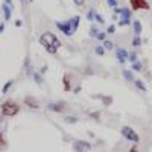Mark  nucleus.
Segmentation results:
<instances>
[{"instance_id":"473e14b6","label":"nucleus","mask_w":152,"mask_h":152,"mask_svg":"<svg viewBox=\"0 0 152 152\" xmlns=\"http://www.w3.org/2000/svg\"><path fill=\"white\" fill-rule=\"evenodd\" d=\"M3 28H5V26H3V24H0V32H2V31H3Z\"/></svg>"},{"instance_id":"39448f33","label":"nucleus","mask_w":152,"mask_h":152,"mask_svg":"<svg viewBox=\"0 0 152 152\" xmlns=\"http://www.w3.org/2000/svg\"><path fill=\"white\" fill-rule=\"evenodd\" d=\"M122 135L126 138V140H129V142H134V143L140 142V137H138V134L131 128V126H123L122 128Z\"/></svg>"},{"instance_id":"f257e3e1","label":"nucleus","mask_w":152,"mask_h":152,"mask_svg":"<svg viewBox=\"0 0 152 152\" xmlns=\"http://www.w3.org/2000/svg\"><path fill=\"white\" fill-rule=\"evenodd\" d=\"M40 43H41V46L47 50V52L52 53V55H55L58 52V49L61 47V41L58 40V37L53 32H44L40 37Z\"/></svg>"},{"instance_id":"2eb2a0df","label":"nucleus","mask_w":152,"mask_h":152,"mask_svg":"<svg viewBox=\"0 0 152 152\" xmlns=\"http://www.w3.org/2000/svg\"><path fill=\"white\" fill-rule=\"evenodd\" d=\"M132 69L137 70V72H142V70H143V64H142V62H134V64H132Z\"/></svg>"},{"instance_id":"f8f14e48","label":"nucleus","mask_w":152,"mask_h":152,"mask_svg":"<svg viewBox=\"0 0 152 152\" xmlns=\"http://www.w3.org/2000/svg\"><path fill=\"white\" fill-rule=\"evenodd\" d=\"M142 31H143L142 23H140V21H134V32H135V35L138 37V35L142 34Z\"/></svg>"},{"instance_id":"a878e982","label":"nucleus","mask_w":152,"mask_h":152,"mask_svg":"<svg viewBox=\"0 0 152 152\" xmlns=\"http://www.w3.org/2000/svg\"><path fill=\"white\" fill-rule=\"evenodd\" d=\"M5 145V140H3V135H2V132H0V146H3Z\"/></svg>"},{"instance_id":"7ed1b4c3","label":"nucleus","mask_w":152,"mask_h":152,"mask_svg":"<svg viewBox=\"0 0 152 152\" xmlns=\"http://www.w3.org/2000/svg\"><path fill=\"white\" fill-rule=\"evenodd\" d=\"M0 111H2V114L6 116V117H14L15 114H18V111H20V105L15 102V100L8 99V100H5V102L0 105Z\"/></svg>"},{"instance_id":"a211bd4d","label":"nucleus","mask_w":152,"mask_h":152,"mask_svg":"<svg viewBox=\"0 0 152 152\" xmlns=\"http://www.w3.org/2000/svg\"><path fill=\"white\" fill-rule=\"evenodd\" d=\"M96 38H97V40H100V41H104L105 40V32H97L96 34Z\"/></svg>"},{"instance_id":"dca6fc26","label":"nucleus","mask_w":152,"mask_h":152,"mask_svg":"<svg viewBox=\"0 0 152 152\" xmlns=\"http://www.w3.org/2000/svg\"><path fill=\"white\" fill-rule=\"evenodd\" d=\"M123 76H125V79L132 81V73H131V72H128V70H123Z\"/></svg>"},{"instance_id":"1a4fd4ad","label":"nucleus","mask_w":152,"mask_h":152,"mask_svg":"<svg viewBox=\"0 0 152 152\" xmlns=\"http://www.w3.org/2000/svg\"><path fill=\"white\" fill-rule=\"evenodd\" d=\"M64 104L62 102H58V104H49L47 105V108L49 110H52V111H58V113H61V111H64Z\"/></svg>"},{"instance_id":"c756f323","label":"nucleus","mask_w":152,"mask_h":152,"mask_svg":"<svg viewBox=\"0 0 152 152\" xmlns=\"http://www.w3.org/2000/svg\"><path fill=\"white\" fill-rule=\"evenodd\" d=\"M114 29H116V28H114V26H110V28H108V32L111 34V32H114Z\"/></svg>"},{"instance_id":"cd10ccee","label":"nucleus","mask_w":152,"mask_h":152,"mask_svg":"<svg viewBox=\"0 0 152 152\" xmlns=\"http://www.w3.org/2000/svg\"><path fill=\"white\" fill-rule=\"evenodd\" d=\"M91 32H93L91 35H93V37H96V34H97V31H96V28H91Z\"/></svg>"},{"instance_id":"c85d7f7f","label":"nucleus","mask_w":152,"mask_h":152,"mask_svg":"<svg viewBox=\"0 0 152 152\" xmlns=\"http://www.w3.org/2000/svg\"><path fill=\"white\" fill-rule=\"evenodd\" d=\"M15 26H17V28L21 26V20H17V21H15Z\"/></svg>"},{"instance_id":"4be33fe9","label":"nucleus","mask_w":152,"mask_h":152,"mask_svg":"<svg viewBox=\"0 0 152 152\" xmlns=\"http://www.w3.org/2000/svg\"><path fill=\"white\" fill-rule=\"evenodd\" d=\"M104 52H105L104 47H96V53L97 55H104Z\"/></svg>"},{"instance_id":"2f4dec72","label":"nucleus","mask_w":152,"mask_h":152,"mask_svg":"<svg viewBox=\"0 0 152 152\" xmlns=\"http://www.w3.org/2000/svg\"><path fill=\"white\" fill-rule=\"evenodd\" d=\"M6 5H9V6H12V0H6Z\"/></svg>"},{"instance_id":"423d86ee","label":"nucleus","mask_w":152,"mask_h":152,"mask_svg":"<svg viewBox=\"0 0 152 152\" xmlns=\"http://www.w3.org/2000/svg\"><path fill=\"white\" fill-rule=\"evenodd\" d=\"M129 2H131V8H132L134 11H140V9L148 11V9L151 8L146 0H129Z\"/></svg>"},{"instance_id":"f3484780","label":"nucleus","mask_w":152,"mask_h":152,"mask_svg":"<svg viewBox=\"0 0 152 152\" xmlns=\"http://www.w3.org/2000/svg\"><path fill=\"white\" fill-rule=\"evenodd\" d=\"M104 46H105V49H108V50H111L114 44H113L111 41H108V40H104Z\"/></svg>"},{"instance_id":"9b49d317","label":"nucleus","mask_w":152,"mask_h":152,"mask_svg":"<svg viewBox=\"0 0 152 152\" xmlns=\"http://www.w3.org/2000/svg\"><path fill=\"white\" fill-rule=\"evenodd\" d=\"M62 82H64V90H66V91H70V90H72V84H70V78H69L67 75H64Z\"/></svg>"},{"instance_id":"412c9836","label":"nucleus","mask_w":152,"mask_h":152,"mask_svg":"<svg viewBox=\"0 0 152 152\" xmlns=\"http://www.w3.org/2000/svg\"><path fill=\"white\" fill-rule=\"evenodd\" d=\"M11 85H12V81H9V82H8V84H6V85L2 88V91H3V93H6V91L9 90V87H11Z\"/></svg>"},{"instance_id":"aec40b11","label":"nucleus","mask_w":152,"mask_h":152,"mask_svg":"<svg viewBox=\"0 0 152 152\" xmlns=\"http://www.w3.org/2000/svg\"><path fill=\"white\" fill-rule=\"evenodd\" d=\"M73 2H75L76 6H84L85 5V0H73Z\"/></svg>"},{"instance_id":"9d476101","label":"nucleus","mask_w":152,"mask_h":152,"mask_svg":"<svg viewBox=\"0 0 152 152\" xmlns=\"http://www.w3.org/2000/svg\"><path fill=\"white\" fill-rule=\"evenodd\" d=\"M11 11H12V6L9 5H3V15H5V21H9L11 20Z\"/></svg>"},{"instance_id":"6ab92c4d","label":"nucleus","mask_w":152,"mask_h":152,"mask_svg":"<svg viewBox=\"0 0 152 152\" xmlns=\"http://www.w3.org/2000/svg\"><path fill=\"white\" fill-rule=\"evenodd\" d=\"M107 3H108V6H111V8H116V6H117V0H107Z\"/></svg>"},{"instance_id":"4468645a","label":"nucleus","mask_w":152,"mask_h":152,"mask_svg":"<svg viewBox=\"0 0 152 152\" xmlns=\"http://www.w3.org/2000/svg\"><path fill=\"white\" fill-rule=\"evenodd\" d=\"M142 43H143V40H142L140 37H135L134 40H132V46H134V47H138V46H142Z\"/></svg>"},{"instance_id":"f03ea898","label":"nucleus","mask_w":152,"mask_h":152,"mask_svg":"<svg viewBox=\"0 0 152 152\" xmlns=\"http://www.w3.org/2000/svg\"><path fill=\"white\" fill-rule=\"evenodd\" d=\"M79 21H81V17H79V15H75L73 18H70V20L66 21V23L58 21V23H56V28H58L62 34H64V35L70 37V35H73V34L76 32V29H78V26H79Z\"/></svg>"},{"instance_id":"0eeeda50","label":"nucleus","mask_w":152,"mask_h":152,"mask_svg":"<svg viewBox=\"0 0 152 152\" xmlns=\"http://www.w3.org/2000/svg\"><path fill=\"white\" fill-rule=\"evenodd\" d=\"M128 55H129V53L126 52L125 49H117V50H116V58H117L120 62H125L126 59H128Z\"/></svg>"},{"instance_id":"b1692460","label":"nucleus","mask_w":152,"mask_h":152,"mask_svg":"<svg viewBox=\"0 0 152 152\" xmlns=\"http://www.w3.org/2000/svg\"><path fill=\"white\" fill-rule=\"evenodd\" d=\"M87 18L90 20V21H93V18H94V12H93V11H90V12L87 14Z\"/></svg>"},{"instance_id":"20e7f679","label":"nucleus","mask_w":152,"mask_h":152,"mask_svg":"<svg viewBox=\"0 0 152 152\" xmlns=\"http://www.w3.org/2000/svg\"><path fill=\"white\" fill-rule=\"evenodd\" d=\"M116 14L120 15V26H126V24H129L131 21V11L128 8H116Z\"/></svg>"},{"instance_id":"ddd939ff","label":"nucleus","mask_w":152,"mask_h":152,"mask_svg":"<svg viewBox=\"0 0 152 152\" xmlns=\"http://www.w3.org/2000/svg\"><path fill=\"white\" fill-rule=\"evenodd\" d=\"M134 84H135L137 88H140L142 91H148V88H146V85L143 84V81H134Z\"/></svg>"},{"instance_id":"bb28decb","label":"nucleus","mask_w":152,"mask_h":152,"mask_svg":"<svg viewBox=\"0 0 152 152\" xmlns=\"http://www.w3.org/2000/svg\"><path fill=\"white\" fill-rule=\"evenodd\" d=\"M34 78H35V81H37L38 84H41V78H40V76H38V75H35Z\"/></svg>"},{"instance_id":"5701e85b","label":"nucleus","mask_w":152,"mask_h":152,"mask_svg":"<svg viewBox=\"0 0 152 152\" xmlns=\"http://www.w3.org/2000/svg\"><path fill=\"white\" fill-rule=\"evenodd\" d=\"M128 59H129L131 62H135V59H137V55H135V53H131V55H128Z\"/></svg>"},{"instance_id":"393cba45","label":"nucleus","mask_w":152,"mask_h":152,"mask_svg":"<svg viewBox=\"0 0 152 152\" xmlns=\"http://www.w3.org/2000/svg\"><path fill=\"white\" fill-rule=\"evenodd\" d=\"M94 18H96V21H97V23H104V18L100 17L99 14H94Z\"/></svg>"},{"instance_id":"6e6552de","label":"nucleus","mask_w":152,"mask_h":152,"mask_svg":"<svg viewBox=\"0 0 152 152\" xmlns=\"http://www.w3.org/2000/svg\"><path fill=\"white\" fill-rule=\"evenodd\" d=\"M24 104H26L28 107H31V108H40V104L35 100V97H32V96H28V97H24Z\"/></svg>"},{"instance_id":"7c9ffc66","label":"nucleus","mask_w":152,"mask_h":152,"mask_svg":"<svg viewBox=\"0 0 152 152\" xmlns=\"http://www.w3.org/2000/svg\"><path fill=\"white\" fill-rule=\"evenodd\" d=\"M129 152H138V151H137V148H135V146H132V148L129 149Z\"/></svg>"}]
</instances>
